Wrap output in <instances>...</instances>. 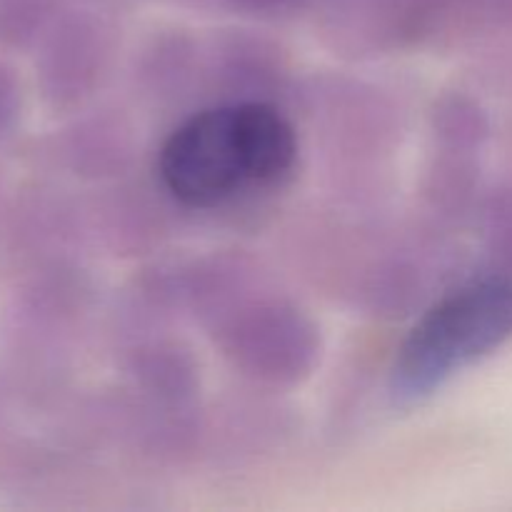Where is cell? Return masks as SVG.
Listing matches in <instances>:
<instances>
[{
  "instance_id": "obj_1",
  "label": "cell",
  "mask_w": 512,
  "mask_h": 512,
  "mask_svg": "<svg viewBox=\"0 0 512 512\" xmlns=\"http://www.w3.org/2000/svg\"><path fill=\"white\" fill-rule=\"evenodd\" d=\"M298 158L295 130L273 105L233 103L195 113L160 150L163 185L188 208H215L278 183Z\"/></svg>"
},
{
  "instance_id": "obj_2",
  "label": "cell",
  "mask_w": 512,
  "mask_h": 512,
  "mask_svg": "<svg viewBox=\"0 0 512 512\" xmlns=\"http://www.w3.org/2000/svg\"><path fill=\"white\" fill-rule=\"evenodd\" d=\"M512 333V268L445 295L410 330L395 363V390L423 395Z\"/></svg>"
}]
</instances>
